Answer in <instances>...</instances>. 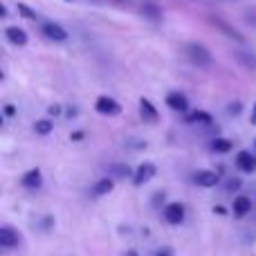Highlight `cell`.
<instances>
[{
	"instance_id": "cell-21",
	"label": "cell",
	"mask_w": 256,
	"mask_h": 256,
	"mask_svg": "<svg viewBox=\"0 0 256 256\" xmlns=\"http://www.w3.org/2000/svg\"><path fill=\"white\" fill-rule=\"evenodd\" d=\"M158 256H171V250H166V248H164V250H160Z\"/></svg>"
},
{
	"instance_id": "cell-24",
	"label": "cell",
	"mask_w": 256,
	"mask_h": 256,
	"mask_svg": "<svg viewBox=\"0 0 256 256\" xmlns=\"http://www.w3.org/2000/svg\"><path fill=\"white\" fill-rule=\"evenodd\" d=\"M238 184H240L238 180H232V182H230V184H227V186H230V189H236V186H238Z\"/></svg>"
},
{
	"instance_id": "cell-13",
	"label": "cell",
	"mask_w": 256,
	"mask_h": 256,
	"mask_svg": "<svg viewBox=\"0 0 256 256\" xmlns=\"http://www.w3.org/2000/svg\"><path fill=\"white\" fill-rule=\"evenodd\" d=\"M250 209H252V200H250L248 196H238V198L234 200V214L236 216H245Z\"/></svg>"
},
{
	"instance_id": "cell-6",
	"label": "cell",
	"mask_w": 256,
	"mask_h": 256,
	"mask_svg": "<svg viewBox=\"0 0 256 256\" xmlns=\"http://www.w3.org/2000/svg\"><path fill=\"white\" fill-rule=\"evenodd\" d=\"M236 166L243 173H252V171H256V158L252 153H248V150H240V153L236 155Z\"/></svg>"
},
{
	"instance_id": "cell-14",
	"label": "cell",
	"mask_w": 256,
	"mask_h": 256,
	"mask_svg": "<svg viewBox=\"0 0 256 256\" xmlns=\"http://www.w3.org/2000/svg\"><path fill=\"white\" fill-rule=\"evenodd\" d=\"M184 122H189V124H196V122H200V124H209L212 122V115L204 110H196V112H189V115L184 117Z\"/></svg>"
},
{
	"instance_id": "cell-27",
	"label": "cell",
	"mask_w": 256,
	"mask_h": 256,
	"mask_svg": "<svg viewBox=\"0 0 256 256\" xmlns=\"http://www.w3.org/2000/svg\"><path fill=\"white\" fill-rule=\"evenodd\" d=\"M254 144H256V142H254Z\"/></svg>"
},
{
	"instance_id": "cell-7",
	"label": "cell",
	"mask_w": 256,
	"mask_h": 256,
	"mask_svg": "<svg viewBox=\"0 0 256 256\" xmlns=\"http://www.w3.org/2000/svg\"><path fill=\"white\" fill-rule=\"evenodd\" d=\"M166 106L173 108V110H178V112H184L186 108H189V99H186L182 92H168L166 94Z\"/></svg>"
},
{
	"instance_id": "cell-26",
	"label": "cell",
	"mask_w": 256,
	"mask_h": 256,
	"mask_svg": "<svg viewBox=\"0 0 256 256\" xmlns=\"http://www.w3.org/2000/svg\"><path fill=\"white\" fill-rule=\"evenodd\" d=\"M126 256H140V254H137V252H135V250H130V252H128Z\"/></svg>"
},
{
	"instance_id": "cell-19",
	"label": "cell",
	"mask_w": 256,
	"mask_h": 256,
	"mask_svg": "<svg viewBox=\"0 0 256 256\" xmlns=\"http://www.w3.org/2000/svg\"><path fill=\"white\" fill-rule=\"evenodd\" d=\"M144 12L146 14H150V16H153V18H160V12H158V9H155V4H144Z\"/></svg>"
},
{
	"instance_id": "cell-3",
	"label": "cell",
	"mask_w": 256,
	"mask_h": 256,
	"mask_svg": "<svg viewBox=\"0 0 256 256\" xmlns=\"http://www.w3.org/2000/svg\"><path fill=\"white\" fill-rule=\"evenodd\" d=\"M153 176H155V164L153 162H142L140 166H137L132 182H135L137 186H142V184H146V182H148Z\"/></svg>"
},
{
	"instance_id": "cell-1",
	"label": "cell",
	"mask_w": 256,
	"mask_h": 256,
	"mask_svg": "<svg viewBox=\"0 0 256 256\" xmlns=\"http://www.w3.org/2000/svg\"><path fill=\"white\" fill-rule=\"evenodd\" d=\"M186 56H189V61L194 63V66H200V68H209L212 66V54H209V50L204 48V45L200 43H189L184 48Z\"/></svg>"
},
{
	"instance_id": "cell-2",
	"label": "cell",
	"mask_w": 256,
	"mask_h": 256,
	"mask_svg": "<svg viewBox=\"0 0 256 256\" xmlns=\"http://www.w3.org/2000/svg\"><path fill=\"white\" fill-rule=\"evenodd\" d=\"M94 108H97L99 115H106V117H115L122 112V106L110 97H99L97 104H94Z\"/></svg>"
},
{
	"instance_id": "cell-15",
	"label": "cell",
	"mask_w": 256,
	"mask_h": 256,
	"mask_svg": "<svg viewBox=\"0 0 256 256\" xmlns=\"http://www.w3.org/2000/svg\"><path fill=\"white\" fill-rule=\"evenodd\" d=\"M112 180L110 178H104V180H99L97 184H94V196H106V194H110L112 191Z\"/></svg>"
},
{
	"instance_id": "cell-20",
	"label": "cell",
	"mask_w": 256,
	"mask_h": 256,
	"mask_svg": "<svg viewBox=\"0 0 256 256\" xmlns=\"http://www.w3.org/2000/svg\"><path fill=\"white\" fill-rule=\"evenodd\" d=\"M58 112H61V108L58 106H50V115H58Z\"/></svg>"
},
{
	"instance_id": "cell-22",
	"label": "cell",
	"mask_w": 256,
	"mask_h": 256,
	"mask_svg": "<svg viewBox=\"0 0 256 256\" xmlns=\"http://www.w3.org/2000/svg\"><path fill=\"white\" fill-rule=\"evenodd\" d=\"M4 115L12 117V115H14V106H7V108H4Z\"/></svg>"
},
{
	"instance_id": "cell-10",
	"label": "cell",
	"mask_w": 256,
	"mask_h": 256,
	"mask_svg": "<svg viewBox=\"0 0 256 256\" xmlns=\"http://www.w3.org/2000/svg\"><path fill=\"white\" fill-rule=\"evenodd\" d=\"M140 112H142V120L148 122V124L158 122V110L153 108V104H150L148 99H140Z\"/></svg>"
},
{
	"instance_id": "cell-11",
	"label": "cell",
	"mask_w": 256,
	"mask_h": 256,
	"mask_svg": "<svg viewBox=\"0 0 256 256\" xmlns=\"http://www.w3.org/2000/svg\"><path fill=\"white\" fill-rule=\"evenodd\" d=\"M22 184H25L27 189H38V186L43 184V176H40L38 168H32V171H27L25 176H22Z\"/></svg>"
},
{
	"instance_id": "cell-25",
	"label": "cell",
	"mask_w": 256,
	"mask_h": 256,
	"mask_svg": "<svg viewBox=\"0 0 256 256\" xmlns=\"http://www.w3.org/2000/svg\"><path fill=\"white\" fill-rule=\"evenodd\" d=\"M252 124H256V104H254V112H252Z\"/></svg>"
},
{
	"instance_id": "cell-18",
	"label": "cell",
	"mask_w": 256,
	"mask_h": 256,
	"mask_svg": "<svg viewBox=\"0 0 256 256\" xmlns=\"http://www.w3.org/2000/svg\"><path fill=\"white\" fill-rule=\"evenodd\" d=\"M18 12H20L25 18H30V20H34V18H36V14L32 12L30 7H25V4H18Z\"/></svg>"
},
{
	"instance_id": "cell-16",
	"label": "cell",
	"mask_w": 256,
	"mask_h": 256,
	"mask_svg": "<svg viewBox=\"0 0 256 256\" xmlns=\"http://www.w3.org/2000/svg\"><path fill=\"white\" fill-rule=\"evenodd\" d=\"M34 128H36V132H38V135H50V132H52V122H50V120H40V122H36V124H34Z\"/></svg>"
},
{
	"instance_id": "cell-12",
	"label": "cell",
	"mask_w": 256,
	"mask_h": 256,
	"mask_svg": "<svg viewBox=\"0 0 256 256\" xmlns=\"http://www.w3.org/2000/svg\"><path fill=\"white\" fill-rule=\"evenodd\" d=\"M4 36H7L9 43H14V45H25L27 43V34L20 30V27H7V30H4Z\"/></svg>"
},
{
	"instance_id": "cell-9",
	"label": "cell",
	"mask_w": 256,
	"mask_h": 256,
	"mask_svg": "<svg viewBox=\"0 0 256 256\" xmlns=\"http://www.w3.org/2000/svg\"><path fill=\"white\" fill-rule=\"evenodd\" d=\"M216 182H218V173L216 171H198L196 173V184L198 186L209 189V186H216Z\"/></svg>"
},
{
	"instance_id": "cell-4",
	"label": "cell",
	"mask_w": 256,
	"mask_h": 256,
	"mask_svg": "<svg viewBox=\"0 0 256 256\" xmlns=\"http://www.w3.org/2000/svg\"><path fill=\"white\" fill-rule=\"evenodd\" d=\"M164 218H166L171 225H180L184 220V207L180 202H171L164 207Z\"/></svg>"
},
{
	"instance_id": "cell-8",
	"label": "cell",
	"mask_w": 256,
	"mask_h": 256,
	"mask_svg": "<svg viewBox=\"0 0 256 256\" xmlns=\"http://www.w3.org/2000/svg\"><path fill=\"white\" fill-rule=\"evenodd\" d=\"M18 240H20L18 232H14L9 225L0 227V245L2 248H14V245H18Z\"/></svg>"
},
{
	"instance_id": "cell-23",
	"label": "cell",
	"mask_w": 256,
	"mask_h": 256,
	"mask_svg": "<svg viewBox=\"0 0 256 256\" xmlns=\"http://www.w3.org/2000/svg\"><path fill=\"white\" fill-rule=\"evenodd\" d=\"M81 137H84V132H81V130H76V132H72V140H81Z\"/></svg>"
},
{
	"instance_id": "cell-17",
	"label": "cell",
	"mask_w": 256,
	"mask_h": 256,
	"mask_svg": "<svg viewBox=\"0 0 256 256\" xmlns=\"http://www.w3.org/2000/svg\"><path fill=\"white\" fill-rule=\"evenodd\" d=\"M212 148L216 150V153H230V150H232V144H230L227 140H216V142L212 144Z\"/></svg>"
},
{
	"instance_id": "cell-5",
	"label": "cell",
	"mask_w": 256,
	"mask_h": 256,
	"mask_svg": "<svg viewBox=\"0 0 256 256\" xmlns=\"http://www.w3.org/2000/svg\"><path fill=\"white\" fill-rule=\"evenodd\" d=\"M40 30H43V34L48 36L50 40H58V43H61V40L68 38V32L63 30L61 25H56V22H43Z\"/></svg>"
}]
</instances>
